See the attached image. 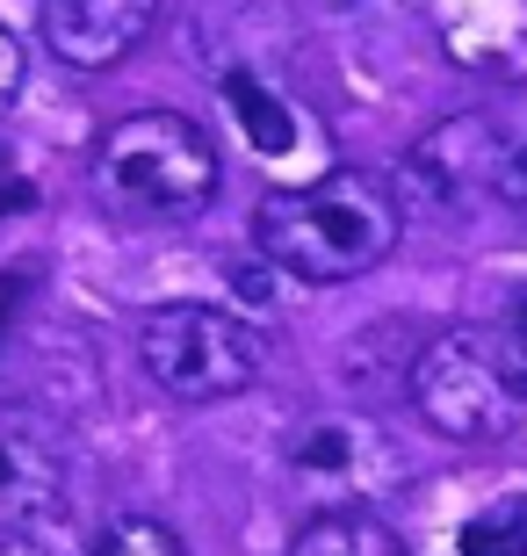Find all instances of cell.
Instances as JSON below:
<instances>
[{"label": "cell", "mask_w": 527, "mask_h": 556, "mask_svg": "<svg viewBox=\"0 0 527 556\" xmlns=\"http://www.w3.org/2000/svg\"><path fill=\"white\" fill-rule=\"evenodd\" d=\"M398 239H405V195L368 166H332L304 188H275L253 210L261 261L297 282H354L384 268Z\"/></svg>", "instance_id": "cell-1"}, {"label": "cell", "mask_w": 527, "mask_h": 556, "mask_svg": "<svg viewBox=\"0 0 527 556\" xmlns=\"http://www.w3.org/2000/svg\"><path fill=\"white\" fill-rule=\"evenodd\" d=\"M87 174H95L102 210L130 225H181L217 195V144L203 124H188L174 109H138L102 130Z\"/></svg>", "instance_id": "cell-2"}, {"label": "cell", "mask_w": 527, "mask_h": 556, "mask_svg": "<svg viewBox=\"0 0 527 556\" xmlns=\"http://www.w3.org/2000/svg\"><path fill=\"white\" fill-rule=\"evenodd\" d=\"M412 405L448 441H499L520 427L527 383L513 376L506 348L491 326H448L412 354Z\"/></svg>", "instance_id": "cell-3"}, {"label": "cell", "mask_w": 527, "mask_h": 556, "mask_svg": "<svg viewBox=\"0 0 527 556\" xmlns=\"http://www.w3.org/2000/svg\"><path fill=\"white\" fill-rule=\"evenodd\" d=\"M138 362L166 397L181 405H217L261 383V332L217 304H160L138 326Z\"/></svg>", "instance_id": "cell-4"}, {"label": "cell", "mask_w": 527, "mask_h": 556, "mask_svg": "<svg viewBox=\"0 0 527 556\" xmlns=\"http://www.w3.org/2000/svg\"><path fill=\"white\" fill-rule=\"evenodd\" d=\"M0 556H80L73 463L37 413H0Z\"/></svg>", "instance_id": "cell-5"}, {"label": "cell", "mask_w": 527, "mask_h": 556, "mask_svg": "<svg viewBox=\"0 0 527 556\" xmlns=\"http://www.w3.org/2000/svg\"><path fill=\"white\" fill-rule=\"evenodd\" d=\"M491 144H499V109H463L412 144L405 181L434 210H477L491 203Z\"/></svg>", "instance_id": "cell-6"}, {"label": "cell", "mask_w": 527, "mask_h": 556, "mask_svg": "<svg viewBox=\"0 0 527 556\" xmlns=\"http://www.w3.org/2000/svg\"><path fill=\"white\" fill-rule=\"evenodd\" d=\"M289 477L304 492H325V498H368V492H390L398 477V448H390L376 427L362 419H325V427H304L289 441Z\"/></svg>", "instance_id": "cell-7"}, {"label": "cell", "mask_w": 527, "mask_h": 556, "mask_svg": "<svg viewBox=\"0 0 527 556\" xmlns=\"http://www.w3.org/2000/svg\"><path fill=\"white\" fill-rule=\"evenodd\" d=\"M160 0H43V43L80 73H109L152 37Z\"/></svg>", "instance_id": "cell-8"}, {"label": "cell", "mask_w": 527, "mask_h": 556, "mask_svg": "<svg viewBox=\"0 0 527 556\" xmlns=\"http://www.w3.org/2000/svg\"><path fill=\"white\" fill-rule=\"evenodd\" d=\"M289 556H412L405 542H398V528H384L376 514H354V506H332V514H318L297 535V549Z\"/></svg>", "instance_id": "cell-9"}, {"label": "cell", "mask_w": 527, "mask_h": 556, "mask_svg": "<svg viewBox=\"0 0 527 556\" xmlns=\"http://www.w3.org/2000/svg\"><path fill=\"white\" fill-rule=\"evenodd\" d=\"M491 203L527 225V102L499 109V144H491Z\"/></svg>", "instance_id": "cell-10"}, {"label": "cell", "mask_w": 527, "mask_h": 556, "mask_svg": "<svg viewBox=\"0 0 527 556\" xmlns=\"http://www.w3.org/2000/svg\"><path fill=\"white\" fill-rule=\"evenodd\" d=\"M463 556H527V492H506L485 514H469Z\"/></svg>", "instance_id": "cell-11"}, {"label": "cell", "mask_w": 527, "mask_h": 556, "mask_svg": "<svg viewBox=\"0 0 527 556\" xmlns=\"http://www.w3.org/2000/svg\"><path fill=\"white\" fill-rule=\"evenodd\" d=\"M224 94H231V109H239V124L253 130V144H261V152H289V109L275 102V94H261V87H253V73H224Z\"/></svg>", "instance_id": "cell-12"}, {"label": "cell", "mask_w": 527, "mask_h": 556, "mask_svg": "<svg viewBox=\"0 0 527 556\" xmlns=\"http://www.w3.org/2000/svg\"><path fill=\"white\" fill-rule=\"evenodd\" d=\"M87 556H188V549H181V535H174L166 520L123 514V520H109L102 535H95V549H87Z\"/></svg>", "instance_id": "cell-13"}, {"label": "cell", "mask_w": 527, "mask_h": 556, "mask_svg": "<svg viewBox=\"0 0 527 556\" xmlns=\"http://www.w3.org/2000/svg\"><path fill=\"white\" fill-rule=\"evenodd\" d=\"M491 332H499V348H506L513 376L527 383V289H513V296H506V311L491 318Z\"/></svg>", "instance_id": "cell-14"}, {"label": "cell", "mask_w": 527, "mask_h": 556, "mask_svg": "<svg viewBox=\"0 0 527 556\" xmlns=\"http://www.w3.org/2000/svg\"><path fill=\"white\" fill-rule=\"evenodd\" d=\"M22 73H29V59H22V43H15V29L0 22V116L15 109V94H22Z\"/></svg>", "instance_id": "cell-15"}]
</instances>
